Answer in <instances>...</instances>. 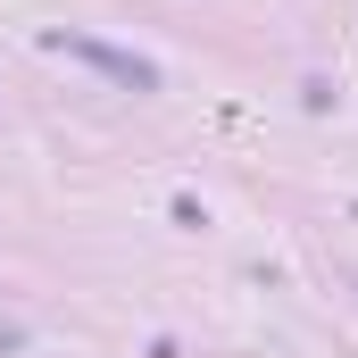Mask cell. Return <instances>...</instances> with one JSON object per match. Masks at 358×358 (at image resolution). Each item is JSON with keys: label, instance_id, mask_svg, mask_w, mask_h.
<instances>
[{"label": "cell", "instance_id": "6da1fadb", "mask_svg": "<svg viewBox=\"0 0 358 358\" xmlns=\"http://www.w3.org/2000/svg\"><path fill=\"white\" fill-rule=\"evenodd\" d=\"M50 50H67V59H84V67H100L108 84H125V92H159V67L150 59H134V50H117V42H100V34H50Z\"/></svg>", "mask_w": 358, "mask_h": 358}, {"label": "cell", "instance_id": "7a4b0ae2", "mask_svg": "<svg viewBox=\"0 0 358 358\" xmlns=\"http://www.w3.org/2000/svg\"><path fill=\"white\" fill-rule=\"evenodd\" d=\"M25 350V325H17V317H0V358H17Z\"/></svg>", "mask_w": 358, "mask_h": 358}]
</instances>
